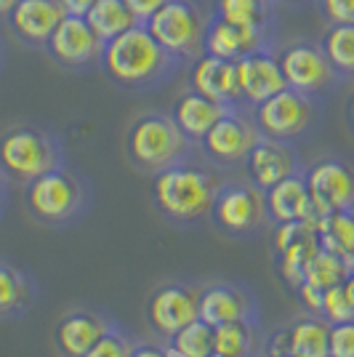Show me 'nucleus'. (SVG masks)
Here are the masks:
<instances>
[{"mask_svg": "<svg viewBox=\"0 0 354 357\" xmlns=\"http://www.w3.org/2000/svg\"><path fill=\"white\" fill-rule=\"evenodd\" d=\"M222 181L219 168L203 158L171 165L149 181L152 208L162 222L176 229H200L210 224V211Z\"/></svg>", "mask_w": 354, "mask_h": 357, "instance_id": "1", "label": "nucleus"}, {"mask_svg": "<svg viewBox=\"0 0 354 357\" xmlns=\"http://www.w3.org/2000/svg\"><path fill=\"white\" fill-rule=\"evenodd\" d=\"M181 67L187 64L168 54L147 30V24H133L131 30L104 45L99 73L125 93H152L168 86Z\"/></svg>", "mask_w": 354, "mask_h": 357, "instance_id": "2", "label": "nucleus"}, {"mask_svg": "<svg viewBox=\"0 0 354 357\" xmlns=\"http://www.w3.org/2000/svg\"><path fill=\"white\" fill-rule=\"evenodd\" d=\"M93 184L86 174L64 163L22 187V206L38 227L72 229L93 208Z\"/></svg>", "mask_w": 354, "mask_h": 357, "instance_id": "3", "label": "nucleus"}, {"mask_svg": "<svg viewBox=\"0 0 354 357\" xmlns=\"http://www.w3.org/2000/svg\"><path fill=\"white\" fill-rule=\"evenodd\" d=\"M123 147H125V160L139 174H147V176H155L184 160L200 158L197 144L181 134L174 118L160 109H149L133 118L123 139Z\"/></svg>", "mask_w": 354, "mask_h": 357, "instance_id": "4", "label": "nucleus"}, {"mask_svg": "<svg viewBox=\"0 0 354 357\" xmlns=\"http://www.w3.org/2000/svg\"><path fill=\"white\" fill-rule=\"evenodd\" d=\"M67 163L64 139L45 123H14L0 134V171L11 184L27 181Z\"/></svg>", "mask_w": 354, "mask_h": 357, "instance_id": "5", "label": "nucleus"}, {"mask_svg": "<svg viewBox=\"0 0 354 357\" xmlns=\"http://www.w3.org/2000/svg\"><path fill=\"white\" fill-rule=\"evenodd\" d=\"M210 16L213 8L206 0H168L144 24L168 54L190 64L203 54Z\"/></svg>", "mask_w": 354, "mask_h": 357, "instance_id": "6", "label": "nucleus"}, {"mask_svg": "<svg viewBox=\"0 0 354 357\" xmlns=\"http://www.w3.org/2000/svg\"><path fill=\"white\" fill-rule=\"evenodd\" d=\"M251 112L261 136L275 139V142L298 144L323 126L325 102H317L307 93H298L295 89L285 86L266 102L253 107Z\"/></svg>", "mask_w": 354, "mask_h": 357, "instance_id": "7", "label": "nucleus"}, {"mask_svg": "<svg viewBox=\"0 0 354 357\" xmlns=\"http://www.w3.org/2000/svg\"><path fill=\"white\" fill-rule=\"evenodd\" d=\"M277 61H280L285 86L307 93L317 102H328L336 91L346 83L344 75L330 64L320 40L314 38H295L277 45Z\"/></svg>", "mask_w": 354, "mask_h": 357, "instance_id": "8", "label": "nucleus"}, {"mask_svg": "<svg viewBox=\"0 0 354 357\" xmlns=\"http://www.w3.org/2000/svg\"><path fill=\"white\" fill-rule=\"evenodd\" d=\"M210 227L232 240L259 238L272 227L264 192L248 178H224L213 200Z\"/></svg>", "mask_w": 354, "mask_h": 357, "instance_id": "9", "label": "nucleus"}, {"mask_svg": "<svg viewBox=\"0 0 354 357\" xmlns=\"http://www.w3.org/2000/svg\"><path fill=\"white\" fill-rule=\"evenodd\" d=\"M200 288L194 280H168L155 285L144 301V320L155 339L168 342L200 317Z\"/></svg>", "mask_w": 354, "mask_h": 357, "instance_id": "10", "label": "nucleus"}, {"mask_svg": "<svg viewBox=\"0 0 354 357\" xmlns=\"http://www.w3.org/2000/svg\"><path fill=\"white\" fill-rule=\"evenodd\" d=\"M259 136L261 134L253 123V112L248 107H240V109H229L213 123V128L200 139L197 152L206 163L219 171H226V168H237L245 163Z\"/></svg>", "mask_w": 354, "mask_h": 357, "instance_id": "11", "label": "nucleus"}, {"mask_svg": "<svg viewBox=\"0 0 354 357\" xmlns=\"http://www.w3.org/2000/svg\"><path fill=\"white\" fill-rule=\"evenodd\" d=\"M104 40L93 32L86 16L64 14L51 40L45 43V56L64 73L88 75L96 73L104 56Z\"/></svg>", "mask_w": 354, "mask_h": 357, "instance_id": "12", "label": "nucleus"}, {"mask_svg": "<svg viewBox=\"0 0 354 357\" xmlns=\"http://www.w3.org/2000/svg\"><path fill=\"white\" fill-rule=\"evenodd\" d=\"M311 203L317 216L333 211H354V158L349 155H323L304 168Z\"/></svg>", "mask_w": 354, "mask_h": 357, "instance_id": "13", "label": "nucleus"}, {"mask_svg": "<svg viewBox=\"0 0 354 357\" xmlns=\"http://www.w3.org/2000/svg\"><path fill=\"white\" fill-rule=\"evenodd\" d=\"M115 314L104 307L77 304L54 323L51 342L59 357H86L93 344L115 326Z\"/></svg>", "mask_w": 354, "mask_h": 357, "instance_id": "14", "label": "nucleus"}, {"mask_svg": "<svg viewBox=\"0 0 354 357\" xmlns=\"http://www.w3.org/2000/svg\"><path fill=\"white\" fill-rule=\"evenodd\" d=\"M200 320L208 326H224V323H256L261 326V307L251 288L235 280H210L200 288Z\"/></svg>", "mask_w": 354, "mask_h": 357, "instance_id": "15", "label": "nucleus"}, {"mask_svg": "<svg viewBox=\"0 0 354 357\" xmlns=\"http://www.w3.org/2000/svg\"><path fill=\"white\" fill-rule=\"evenodd\" d=\"M328 357L330 355V323L320 314H301L293 323L264 336L261 357Z\"/></svg>", "mask_w": 354, "mask_h": 357, "instance_id": "16", "label": "nucleus"}, {"mask_svg": "<svg viewBox=\"0 0 354 357\" xmlns=\"http://www.w3.org/2000/svg\"><path fill=\"white\" fill-rule=\"evenodd\" d=\"M304 168L307 165L301 163V155H298L295 144L275 142V139H266V136H259V142L253 144L245 163H243L245 178L251 184H256L261 192H266L269 187H275L282 178L301 174Z\"/></svg>", "mask_w": 354, "mask_h": 357, "instance_id": "17", "label": "nucleus"}, {"mask_svg": "<svg viewBox=\"0 0 354 357\" xmlns=\"http://www.w3.org/2000/svg\"><path fill=\"white\" fill-rule=\"evenodd\" d=\"M277 30H253V27H240L232 22H224L219 16H210V24L206 32V45L203 54L219 56L226 61H237L248 56L253 51H277Z\"/></svg>", "mask_w": 354, "mask_h": 357, "instance_id": "18", "label": "nucleus"}, {"mask_svg": "<svg viewBox=\"0 0 354 357\" xmlns=\"http://www.w3.org/2000/svg\"><path fill=\"white\" fill-rule=\"evenodd\" d=\"M187 86L194 91H200L203 96L219 102L224 107H248L243 99V91H240V80H237V64L235 61L219 59V56H210V54H200L194 61L187 64ZM251 109V107H248Z\"/></svg>", "mask_w": 354, "mask_h": 357, "instance_id": "19", "label": "nucleus"}, {"mask_svg": "<svg viewBox=\"0 0 354 357\" xmlns=\"http://www.w3.org/2000/svg\"><path fill=\"white\" fill-rule=\"evenodd\" d=\"M64 19V8L59 0H16L11 14L6 16V24L16 40L35 51H45L54 30Z\"/></svg>", "mask_w": 354, "mask_h": 357, "instance_id": "20", "label": "nucleus"}, {"mask_svg": "<svg viewBox=\"0 0 354 357\" xmlns=\"http://www.w3.org/2000/svg\"><path fill=\"white\" fill-rule=\"evenodd\" d=\"M235 64L243 99L251 109L285 89V77H282L280 61H277L275 51H266V48L264 51H253L248 56L237 59Z\"/></svg>", "mask_w": 354, "mask_h": 357, "instance_id": "21", "label": "nucleus"}, {"mask_svg": "<svg viewBox=\"0 0 354 357\" xmlns=\"http://www.w3.org/2000/svg\"><path fill=\"white\" fill-rule=\"evenodd\" d=\"M266 211H269V219L272 224L280 222H314L317 224V211L311 203L309 187H307V178L304 171L293 174V176L282 178L275 187H269L264 192Z\"/></svg>", "mask_w": 354, "mask_h": 357, "instance_id": "22", "label": "nucleus"}, {"mask_svg": "<svg viewBox=\"0 0 354 357\" xmlns=\"http://www.w3.org/2000/svg\"><path fill=\"white\" fill-rule=\"evenodd\" d=\"M229 109H232V107L219 105V102L203 96L200 91H194L187 86V89L174 99L168 115L174 118V123L181 128V134L187 136L190 142L200 144V139L213 128V123L222 118V115H226Z\"/></svg>", "mask_w": 354, "mask_h": 357, "instance_id": "23", "label": "nucleus"}, {"mask_svg": "<svg viewBox=\"0 0 354 357\" xmlns=\"http://www.w3.org/2000/svg\"><path fill=\"white\" fill-rule=\"evenodd\" d=\"M40 296V285L32 272L0 256V320L27 317Z\"/></svg>", "mask_w": 354, "mask_h": 357, "instance_id": "24", "label": "nucleus"}, {"mask_svg": "<svg viewBox=\"0 0 354 357\" xmlns=\"http://www.w3.org/2000/svg\"><path fill=\"white\" fill-rule=\"evenodd\" d=\"M213 16L253 30H277V0H210Z\"/></svg>", "mask_w": 354, "mask_h": 357, "instance_id": "25", "label": "nucleus"}, {"mask_svg": "<svg viewBox=\"0 0 354 357\" xmlns=\"http://www.w3.org/2000/svg\"><path fill=\"white\" fill-rule=\"evenodd\" d=\"M264 333L256 323H224L213 328V352L224 357H261Z\"/></svg>", "mask_w": 354, "mask_h": 357, "instance_id": "26", "label": "nucleus"}, {"mask_svg": "<svg viewBox=\"0 0 354 357\" xmlns=\"http://www.w3.org/2000/svg\"><path fill=\"white\" fill-rule=\"evenodd\" d=\"M320 251V240H317V227L307 232L304 238H298L293 245H288L280 256H275L272 259V267L277 272V278L282 280V285L295 294V288L304 283V278H307V267H309V261L317 256Z\"/></svg>", "mask_w": 354, "mask_h": 357, "instance_id": "27", "label": "nucleus"}, {"mask_svg": "<svg viewBox=\"0 0 354 357\" xmlns=\"http://www.w3.org/2000/svg\"><path fill=\"white\" fill-rule=\"evenodd\" d=\"M317 240L354 272V211H333L317 219Z\"/></svg>", "mask_w": 354, "mask_h": 357, "instance_id": "28", "label": "nucleus"}, {"mask_svg": "<svg viewBox=\"0 0 354 357\" xmlns=\"http://www.w3.org/2000/svg\"><path fill=\"white\" fill-rule=\"evenodd\" d=\"M86 22L104 43H109L112 38H118L125 30H131L133 24H139L136 16L131 14V8L125 6V0H96L86 14Z\"/></svg>", "mask_w": 354, "mask_h": 357, "instance_id": "29", "label": "nucleus"}, {"mask_svg": "<svg viewBox=\"0 0 354 357\" xmlns=\"http://www.w3.org/2000/svg\"><path fill=\"white\" fill-rule=\"evenodd\" d=\"M320 45L330 64L344 75V80L354 77V24H328L320 38Z\"/></svg>", "mask_w": 354, "mask_h": 357, "instance_id": "30", "label": "nucleus"}, {"mask_svg": "<svg viewBox=\"0 0 354 357\" xmlns=\"http://www.w3.org/2000/svg\"><path fill=\"white\" fill-rule=\"evenodd\" d=\"M171 355L176 357H210L213 355V326H208L206 320H192L190 326H184L176 336L168 339Z\"/></svg>", "mask_w": 354, "mask_h": 357, "instance_id": "31", "label": "nucleus"}, {"mask_svg": "<svg viewBox=\"0 0 354 357\" xmlns=\"http://www.w3.org/2000/svg\"><path fill=\"white\" fill-rule=\"evenodd\" d=\"M349 272H352V269L346 267L336 253L325 251L323 245H320L317 256L311 259L309 267H307L304 283L314 285V288H320V291H328V288H333V285L344 283V280L349 278Z\"/></svg>", "mask_w": 354, "mask_h": 357, "instance_id": "32", "label": "nucleus"}, {"mask_svg": "<svg viewBox=\"0 0 354 357\" xmlns=\"http://www.w3.org/2000/svg\"><path fill=\"white\" fill-rule=\"evenodd\" d=\"M133 347H136V339L120 323H115L99 342L91 347L86 357H131Z\"/></svg>", "mask_w": 354, "mask_h": 357, "instance_id": "33", "label": "nucleus"}, {"mask_svg": "<svg viewBox=\"0 0 354 357\" xmlns=\"http://www.w3.org/2000/svg\"><path fill=\"white\" fill-rule=\"evenodd\" d=\"M320 317H325L330 326L354 320V310H352V301H349V294H346V285L339 283V285H333V288L325 291L323 312H320Z\"/></svg>", "mask_w": 354, "mask_h": 357, "instance_id": "34", "label": "nucleus"}, {"mask_svg": "<svg viewBox=\"0 0 354 357\" xmlns=\"http://www.w3.org/2000/svg\"><path fill=\"white\" fill-rule=\"evenodd\" d=\"M325 24H354V0H317Z\"/></svg>", "mask_w": 354, "mask_h": 357, "instance_id": "35", "label": "nucleus"}, {"mask_svg": "<svg viewBox=\"0 0 354 357\" xmlns=\"http://www.w3.org/2000/svg\"><path fill=\"white\" fill-rule=\"evenodd\" d=\"M330 357H354V320L330 326Z\"/></svg>", "mask_w": 354, "mask_h": 357, "instance_id": "36", "label": "nucleus"}, {"mask_svg": "<svg viewBox=\"0 0 354 357\" xmlns=\"http://www.w3.org/2000/svg\"><path fill=\"white\" fill-rule=\"evenodd\" d=\"M323 294H325V291L314 288V285L301 283L298 288H295L293 296L301 301V307H304L309 314H320V312H323Z\"/></svg>", "mask_w": 354, "mask_h": 357, "instance_id": "37", "label": "nucleus"}, {"mask_svg": "<svg viewBox=\"0 0 354 357\" xmlns=\"http://www.w3.org/2000/svg\"><path fill=\"white\" fill-rule=\"evenodd\" d=\"M165 3L168 0H125V6L131 8V14L136 16L139 24H144L149 16L155 14V11H160Z\"/></svg>", "mask_w": 354, "mask_h": 357, "instance_id": "38", "label": "nucleus"}, {"mask_svg": "<svg viewBox=\"0 0 354 357\" xmlns=\"http://www.w3.org/2000/svg\"><path fill=\"white\" fill-rule=\"evenodd\" d=\"M131 357H171V347H168V342H160V339H155V342H136Z\"/></svg>", "mask_w": 354, "mask_h": 357, "instance_id": "39", "label": "nucleus"}, {"mask_svg": "<svg viewBox=\"0 0 354 357\" xmlns=\"http://www.w3.org/2000/svg\"><path fill=\"white\" fill-rule=\"evenodd\" d=\"M93 3H96V0H59L64 14H70V16H86Z\"/></svg>", "mask_w": 354, "mask_h": 357, "instance_id": "40", "label": "nucleus"}, {"mask_svg": "<svg viewBox=\"0 0 354 357\" xmlns=\"http://www.w3.org/2000/svg\"><path fill=\"white\" fill-rule=\"evenodd\" d=\"M8 178H6V174L0 171V219H3V213H6V208H8Z\"/></svg>", "mask_w": 354, "mask_h": 357, "instance_id": "41", "label": "nucleus"}, {"mask_svg": "<svg viewBox=\"0 0 354 357\" xmlns=\"http://www.w3.org/2000/svg\"><path fill=\"white\" fill-rule=\"evenodd\" d=\"M346 128H349V134L354 136V91H352V96H349V102H346Z\"/></svg>", "mask_w": 354, "mask_h": 357, "instance_id": "42", "label": "nucleus"}, {"mask_svg": "<svg viewBox=\"0 0 354 357\" xmlns=\"http://www.w3.org/2000/svg\"><path fill=\"white\" fill-rule=\"evenodd\" d=\"M280 6H285V8H309V6H314L317 0H277Z\"/></svg>", "mask_w": 354, "mask_h": 357, "instance_id": "43", "label": "nucleus"}, {"mask_svg": "<svg viewBox=\"0 0 354 357\" xmlns=\"http://www.w3.org/2000/svg\"><path fill=\"white\" fill-rule=\"evenodd\" d=\"M14 6H16V0H0V22H6V16L11 14Z\"/></svg>", "mask_w": 354, "mask_h": 357, "instance_id": "44", "label": "nucleus"}, {"mask_svg": "<svg viewBox=\"0 0 354 357\" xmlns=\"http://www.w3.org/2000/svg\"><path fill=\"white\" fill-rule=\"evenodd\" d=\"M346 285V294H349V301H352V310H354V272H349V278L344 280Z\"/></svg>", "mask_w": 354, "mask_h": 357, "instance_id": "45", "label": "nucleus"}, {"mask_svg": "<svg viewBox=\"0 0 354 357\" xmlns=\"http://www.w3.org/2000/svg\"><path fill=\"white\" fill-rule=\"evenodd\" d=\"M3 64H6V48H3V40H0V73H3Z\"/></svg>", "mask_w": 354, "mask_h": 357, "instance_id": "46", "label": "nucleus"}, {"mask_svg": "<svg viewBox=\"0 0 354 357\" xmlns=\"http://www.w3.org/2000/svg\"><path fill=\"white\" fill-rule=\"evenodd\" d=\"M210 357H224V355H219V352H213V355H210Z\"/></svg>", "mask_w": 354, "mask_h": 357, "instance_id": "47", "label": "nucleus"}, {"mask_svg": "<svg viewBox=\"0 0 354 357\" xmlns=\"http://www.w3.org/2000/svg\"><path fill=\"white\" fill-rule=\"evenodd\" d=\"M275 357H293V355H275Z\"/></svg>", "mask_w": 354, "mask_h": 357, "instance_id": "48", "label": "nucleus"}, {"mask_svg": "<svg viewBox=\"0 0 354 357\" xmlns=\"http://www.w3.org/2000/svg\"><path fill=\"white\" fill-rule=\"evenodd\" d=\"M328 357H330V355H328Z\"/></svg>", "mask_w": 354, "mask_h": 357, "instance_id": "49", "label": "nucleus"}]
</instances>
